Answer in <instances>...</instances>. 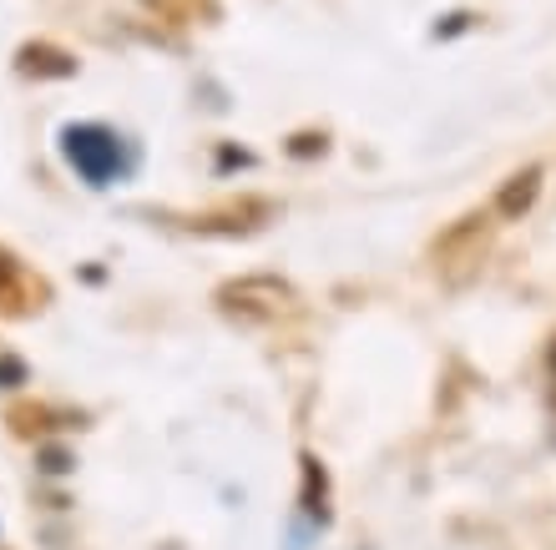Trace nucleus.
<instances>
[{
	"label": "nucleus",
	"instance_id": "20e7f679",
	"mask_svg": "<svg viewBox=\"0 0 556 550\" xmlns=\"http://www.w3.org/2000/svg\"><path fill=\"white\" fill-rule=\"evenodd\" d=\"M304 515H314L319 525L329 521V475L314 455H304Z\"/></svg>",
	"mask_w": 556,
	"mask_h": 550
},
{
	"label": "nucleus",
	"instance_id": "7ed1b4c3",
	"mask_svg": "<svg viewBox=\"0 0 556 550\" xmlns=\"http://www.w3.org/2000/svg\"><path fill=\"white\" fill-rule=\"evenodd\" d=\"M536 192H542V167H527V172H516L511 182L501 188L496 213H501V218H521V213H531Z\"/></svg>",
	"mask_w": 556,
	"mask_h": 550
},
{
	"label": "nucleus",
	"instance_id": "0eeeda50",
	"mask_svg": "<svg viewBox=\"0 0 556 550\" xmlns=\"http://www.w3.org/2000/svg\"><path fill=\"white\" fill-rule=\"evenodd\" d=\"M15 384H26V363L5 354V359H0V389H15Z\"/></svg>",
	"mask_w": 556,
	"mask_h": 550
},
{
	"label": "nucleus",
	"instance_id": "f257e3e1",
	"mask_svg": "<svg viewBox=\"0 0 556 550\" xmlns=\"http://www.w3.org/2000/svg\"><path fill=\"white\" fill-rule=\"evenodd\" d=\"M56 152L91 192L117 188L122 177H132V167H137L132 142L122 131L102 127V121H66L56 137Z\"/></svg>",
	"mask_w": 556,
	"mask_h": 550
},
{
	"label": "nucleus",
	"instance_id": "39448f33",
	"mask_svg": "<svg viewBox=\"0 0 556 550\" xmlns=\"http://www.w3.org/2000/svg\"><path fill=\"white\" fill-rule=\"evenodd\" d=\"M21 72H41V76H72L76 61L61 56V51H51V46H26L21 51Z\"/></svg>",
	"mask_w": 556,
	"mask_h": 550
},
{
	"label": "nucleus",
	"instance_id": "f03ea898",
	"mask_svg": "<svg viewBox=\"0 0 556 550\" xmlns=\"http://www.w3.org/2000/svg\"><path fill=\"white\" fill-rule=\"evenodd\" d=\"M223 298H243V314H264V319H274L283 304H293V293L274 278H243L233 289H223Z\"/></svg>",
	"mask_w": 556,
	"mask_h": 550
},
{
	"label": "nucleus",
	"instance_id": "423d86ee",
	"mask_svg": "<svg viewBox=\"0 0 556 550\" xmlns=\"http://www.w3.org/2000/svg\"><path fill=\"white\" fill-rule=\"evenodd\" d=\"M21 293H26V268L11 258V253H0V308H21Z\"/></svg>",
	"mask_w": 556,
	"mask_h": 550
}]
</instances>
